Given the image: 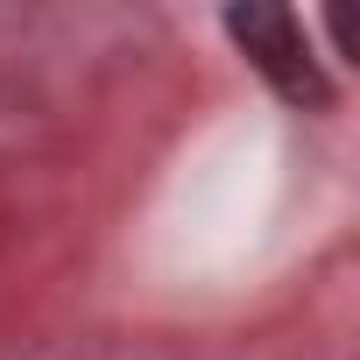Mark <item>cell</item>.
I'll list each match as a JSON object with an SVG mask.
<instances>
[{"label": "cell", "mask_w": 360, "mask_h": 360, "mask_svg": "<svg viewBox=\"0 0 360 360\" xmlns=\"http://www.w3.org/2000/svg\"><path fill=\"white\" fill-rule=\"evenodd\" d=\"M226 36L240 43V57L290 99V106H332V78L311 50V29L283 8H226Z\"/></svg>", "instance_id": "6da1fadb"}]
</instances>
